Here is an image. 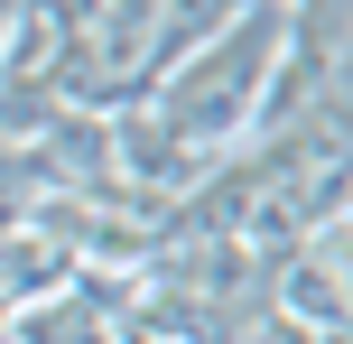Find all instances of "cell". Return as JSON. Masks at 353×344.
Wrapping results in <instances>:
<instances>
[{
  "label": "cell",
  "mask_w": 353,
  "mask_h": 344,
  "mask_svg": "<svg viewBox=\"0 0 353 344\" xmlns=\"http://www.w3.org/2000/svg\"><path fill=\"white\" fill-rule=\"evenodd\" d=\"M279 56H288V0H251V10L232 19L223 47H205L195 65H168V74H159L168 103L149 112V121H159V140H176L195 168H205L214 149H232L251 121H261L270 65H279Z\"/></svg>",
  "instance_id": "6da1fadb"
}]
</instances>
